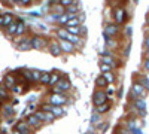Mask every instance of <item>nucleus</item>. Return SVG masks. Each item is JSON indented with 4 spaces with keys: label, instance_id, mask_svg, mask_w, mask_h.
I'll use <instances>...</instances> for the list:
<instances>
[{
    "label": "nucleus",
    "instance_id": "1",
    "mask_svg": "<svg viewBox=\"0 0 149 134\" xmlns=\"http://www.w3.org/2000/svg\"><path fill=\"white\" fill-rule=\"evenodd\" d=\"M48 103H51L52 106H63L64 103H67V99H66V97L61 94V92H58V94L52 92L51 97L48 99Z\"/></svg>",
    "mask_w": 149,
    "mask_h": 134
},
{
    "label": "nucleus",
    "instance_id": "2",
    "mask_svg": "<svg viewBox=\"0 0 149 134\" xmlns=\"http://www.w3.org/2000/svg\"><path fill=\"white\" fill-rule=\"evenodd\" d=\"M30 42H31V48L33 49H37V51L43 49V48L46 46V40L42 37V36H33V37H30Z\"/></svg>",
    "mask_w": 149,
    "mask_h": 134
},
{
    "label": "nucleus",
    "instance_id": "3",
    "mask_svg": "<svg viewBox=\"0 0 149 134\" xmlns=\"http://www.w3.org/2000/svg\"><path fill=\"white\" fill-rule=\"evenodd\" d=\"M93 101H94V104H95V106H100V104L106 103V101H107L106 92H104V91H102V90L95 91V92H94V95H93Z\"/></svg>",
    "mask_w": 149,
    "mask_h": 134
},
{
    "label": "nucleus",
    "instance_id": "4",
    "mask_svg": "<svg viewBox=\"0 0 149 134\" xmlns=\"http://www.w3.org/2000/svg\"><path fill=\"white\" fill-rule=\"evenodd\" d=\"M17 49H19V51H30V49H33L31 48V42H30V37H21L18 42H17Z\"/></svg>",
    "mask_w": 149,
    "mask_h": 134
},
{
    "label": "nucleus",
    "instance_id": "5",
    "mask_svg": "<svg viewBox=\"0 0 149 134\" xmlns=\"http://www.w3.org/2000/svg\"><path fill=\"white\" fill-rule=\"evenodd\" d=\"M17 82H18V81H17V76L14 75V73H8V75L3 78V85H5L8 90H10Z\"/></svg>",
    "mask_w": 149,
    "mask_h": 134
},
{
    "label": "nucleus",
    "instance_id": "6",
    "mask_svg": "<svg viewBox=\"0 0 149 134\" xmlns=\"http://www.w3.org/2000/svg\"><path fill=\"white\" fill-rule=\"evenodd\" d=\"M125 17H127V12L122 8L115 9V21H116V24H122L124 21H125Z\"/></svg>",
    "mask_w": 149,
    "mask_h": 134
},
{
    "label": "nucleus",
    "instance_id": "7",
    "mask_svg": "<svg viewBox=\"0 0 149 134\" xmlns=\"http://www.w3.org/2000/svg\"><path fill=\"white\" fill-rule=\"evenodd\" d=\"M27 124H29L30 127H33V128H39L43 122H42V121L33 113V115H29V118H27Z\"/></svg>",
    "mask_w": 149,
    "mask_h": 134
},
{
    "label": "nucleus",
    "instance_id": "8",
    "mask_svg": "<svg viewBox=\"0 0 149 134\" xmlns=\"http://www.w3.org/2000/svg\"><path fill=\"white\" fill-rule=\"evenodd\" d=\"M118 31H119V27H118V24H109V26H106V28H104V31H103V34H107V36H115V34H118Z\"/></svg>",
    "mask_w": 149,
    "mask_h": 134
},
{
    "label": "nucleus",
    "instance_id": "9",
    "mask_svg": "<svg viewBox=\"0 0 149 134\" xmlns=\"http://www.w3.org/2000/svg\"><path fill=\"white\" fill-rule=\"evenodd\" d=\"M131 92H134L137 97H139V95L143 97V95H145V87H143L140 82H139V83H137V82H134V83H133V90H131Z\"/></svg>",
    "mask_w": 149,
    "mask_h": 134
},
{
    "label": "nucleus",
    "instance_id": "10",
    "mask_svg": "<svg viewBox=\"0 0 149 134\" xmlns=\"http://www.w3.org/2000/svg\"><path fill=\"white\" fill-rule=\"evenodd\" d=\"M49 51H51V54L52 55H55V57H58V55H61V46H60V43L58 42H51L49 43Z\"/></svg>",
    "mask_w": 149,
    "mask_h": 134
},
{
    "label": "nucleus",
    "instance_id": "11",
    "mask_svg": "<svg viewBox=\"0 0 149 134\" xmlns=\"http://www.w3.org/2000/svg\"><path fill=\"white\" fill-rule=\"evenodd\" d=\"M58 43H60L63 52H73V49H74V45H72L69 40H60Z\"/></svg>",
    "mask_w": 149,
    "mask_h": 134
},
{
    "label": "nucleus",
    "instance_id": "12",
    "mask_svg": "<svg viewBox=\"0 0 149 134\" xmlns=\"http://www.w3.org/2000/svg\"><path fill=\"white\" fill-rule=\"evenodd\" d=\"M15 128H17L18 131H21V134H31V131H30V125H29L27 122H18Z\"/></svg>",
    "mask_w": 149,
    "mask_h": 134
},
{
    "label": "nucleus",
    "instance_id": "13",
    "mask_svg": "<svg viewBox=\"0 0 149 134\" xmlns=\"http://www.w3.org/2000/svg\"><path fill=\"white\" fill-rule=\"evenodd\" d=\"M134 103H136V107H137L139 110L142 112V115H145V112H146V101L142 99V97H140V99L137 97V99L134 100Z\"/></svg>",
    "mask_w": 149,
    "mask_h": 134
},
{
    "label": "nucleus",
    "instance_id": "14",
    "mask_svg": "<svg viewBox=\"0 0 149 134\" xmlns=\"http://www.w3.org/2000/svg\"><path fill=\"white\" fill-rule=\"evenodd\" d=\"M26 31H27V28H26V24H24V21L18 19V21H17V31H15V36H22Z\"/></svg>",
    "mask_w": 149,
    "mask_h": 134
},
{
    "label": "nucleus",
    "instance_id": "15",
    "mask_svg": "<svg viewBox=\"0 0 149 134\" xmlns=\"http://www.w3.org/2000/svg\"><path fill=\"white\" fill-rule=\"evenodd\" d=\"M55 85L60 88V91H61V92H63V91H67V90L70 88V83H69V81H67V79H63V78H61V79H60V81H58Z\"/></svg>",
    "mask_w": 149,
    "mask_h": 134
},
{
    "label": "nucleus",
    "instance_id": "16",
    "mask_svg": "<svg viewBox=\"0 0 149 134\" xmlns=\"http://www.w3.org/2000/svg\"><path fill=\"white\" fill-rule=\"evenodd\" d=\"M55 34H57V37H58L60 40H67V37H69V31H67V28H66V27L58 28Z\"/></svg>",
    "mask_w": 149,
    "mask_h": 134
},
{
    "label": "nucleus",
    "instance_id": "17",
    "mask_svg": "<svg viewBox=\"0 0 149 134\" xmlns=\"http://www.w3.org/2000/svg\"><path fill=\"white\" fill-rule=\"evenodd\" d=\"M0 100H2V101H5V100H9V90L5 87L3 83L0 85Z\"/></svg>",
    "mask_w": 149,
    "mask_h": 134
},
{
    "label": "nucleus",
    "instance_id": "18",
    "mask_svg": "<svg viewBox=\"0 0 149 134\" xmlns=\"http://www.w3.org/2000/svg\"><path fill=\"white\" fill-rule=\"evenodd\" d=\"M66 14H79V5H76L74 2L72 5H69L66 8Z\"/></svg>",
    "mask_w": 149,
    "mask_h": 134
},
{
    "label": "nucleus",
    "instance_id": "19",
    "mask_svg": "<svg viewBox=\"0 0 149 134\" xmlns=\"http://www.w3.org/2000/svg\"><path fill=\"white\" fill-rule=\"evenodd\" d=\"M109 109H110V104L106 101V103H103V104H100V106H95V112H97V113H106Z\"/></svg>",
    "mask_w": 149,
    "mask_h": 134
},
{
    "label": "nucleus",
    "instance_id": "20",
    "mask_svg": "<svg viewBox=\"0 0 149 134\" xmlns=\"http://www.w3.org/2000/svg\"><path fill=\"white\" fill-rule=\"evenodd\" d=\"M102 63L110 64V66H115L116 64V60L112 57V55H102Z\"/></svg>",
    "mask_w": 149,
    "mask_h": 134
},
{
    "label": "nucleus",
    "instance_id": "21",
    "mask_svg": "<svg viewBox=\"0 0 149 134\" xmlns=\"http://www.w3.org/2000/svg\"><path fill=\"white\" fill-rule=\"evenodd\" d=\"M15 31H17V21H14L12 24L6 27V34L8 36H15Z\"/></svg>",
    "mask_w": 149,
    "mask_h": 134
},
{
    "label": "nucleus",
    "instance_id": "22",
    "mask_svg": "<svg viewBox=\"0 0 149 134\" xmlns=\"http://www.w3.org/2000/svg\"><path fill=\"white\" fill-rule=\"evenodd\" d=\"M51 112L54 113V116H55V118H61V116L64 115V110L61 109V106H52Z\"/></svg>",
    "mask_w": 149,
    "mask_h": 134
},
{
    "label": "nucleus",
    "instance_id": "23",
    "mask_svg": "<svg viewBox=\"0 0 149 134\" xmlns=\"http://www.w3.org/2000/svg\"><path fill=\"white\" fill-rule=\"evenodd\" d=\"M14 22V15L12 14H5L3 15V26L2 27H8L9 24H12Z\"/></svg>",
    "mask_w": 149,
    "mask_h": 134
},
{
    "label": "nucleus",
    "instance_id": "24",
    "mask_svg": "<svg viewBox=\"0 0 149 134\" xmlns=\"http://www.w3.org/2000/svg\"><path fill=\"white\" fill-rule=\"evenodd\" d=\"M70 19V17H69V14H66V12H64V14H61L60 17H58V24H61V26H64L66 27V24H67V21Z\"/></svg>",
    "mask_w": 149,
    "mask_h": 134
},
{
    "label": "nucleus",
    "instance_id": "25",
    "mask_svg": "<svg viewBox=\"0 0 149 134\" xmlns=\"http://www.w3.org/2000/svg\"><path fill=\"white\" fill-rule=\"evenodd\" d=\"M74 26H81V19L78 17H74V18H70L66 24V27H74Z\"/></svg>",
    "mask_w": 149,
    "mask_h": 134
},
{
    "label": "nucleus",
    "instance_id": "26",
    "mask_svg": "<svg viewBox=\"0 0 149 134\" xmlns=\"http://www.w3.org/2000/svg\"><path fill=\"white\" fill-rule=\"evenodd\" d=\"M67 40H69L72 45H79V42H81V36H76V34H69Z\"/></svg>",
    "mask_w": 149,
    "mask_h": 134
},
{
    "label": "nucleus",
    "instance_id": "27",
    "mask_svg": "<svg viewBox=\"0 0 149 134\" xmlns=\"http://www.w3.org/2000/svg\"><path fill=\"white\" fill-rule=\"evenodd\" d=\"M60 79H61V76H60V75H57V73H51V78H49V83H48V85L54 87V85H55Z\"/></svg>",
    "mask_w": 149,
    "mask_h": 134
},
{
    "label": "nucleus",
    "instance_id": "28",
    "mask_svg": "<svg viewBox=\"0 0 149 134\" xmlns=\"http://www.w3.org/2000/svg\"><path fill=\"white\" fill-rule=\"evenodd\" d=\"M69 34H76V36H81V26H74V27H66Z\"/></svg>",
    "mask_w": 149,
    "mask_h": 134
},
{
    "label": "nucleus",
    "instance_id": "29",
    "mask_svg": "<svg viewBox=\"0 0 149 134\" xmlns=\"http://www.w3.org/2000/svg\"><path fill=\"white\" fill-rule=\"evenodd\" d=\"M49 78H51V73L45 72V73H42V76H40L39 82H40V83H43V85H48V83H49Z\"/></svg>",
    "mask_w": 149,
    "mask_h": 134
},
{
    "label": "nucleus",
    "instance_id": "30",
    "mask_svg": "<svg viewBox=\"0 0 149 134\" xmlns=\"http://www.w3.org/2000/svg\"><path fill=\"white\" fill-rule=\"evenodd\" d=\"M10 91L12 92H14V94H22L24 91H26V90H24V87H21V85H18V83H15L14 85V87H12L10 88Z\"/></svg>",
    "mask_w": 149,
    "mask_h": 134
},
{
    "label": "nucleus",
    "instance_id": "31",
    "mask_svg": "<svg viewBox=\"0 0 149 134\" xmlns=\"http://www.w3.org/2000/svg\"><path fill=\"white\" fill-rule=\"evenodd\" d=\"M103 78L106 79V82H107V83H112V82L115 81L113 73H112V72H106V73H103Z\"/></svg>",
    "mask_w": 149,
    "mask_h": 134
},
{
    "label": "nucleus",
    "instance_id": "32",
    "mask_svg": "<svg viewBox=\"0 0 149 134\" xmlns=\"http://www.w3.org/2000/svg\"><path fill=\"white\" fill-rule=\"evenodd\" d=\"M3 115H5V116H12V115H14V107H12L10 104H9V106H5Z\"/></svg>",
    "mask_w": 149,
    "mask_h": 134
},
{
    "label": "nucleus",
    "instance_id": "33",
    "mask_svg": "<svg viewBox=\"0 0 149 134\" xmlns=\"http://www.w3.org/2000/svg\"><path fill=\"white\" fill-rule=\"evenodd\" d=\"M31 76H33V82H39L40 76H42V72L39 70H31Z\"/></svg>",
    "mask_w": 149,
    "mask_h": 134
},
{
    "label": "nucleus",
    "instance_id": "34",
    "mask_svg": "<svg viewBox=\"0 0 149 134\" xmlns=\"http://www.w3.org/2000/svg\"><path fill=\"white\" fill-rule=\"evenodd\" d=\"M106 79L103 78V76H98L97 79H95V85H97V87H106Z\"/></svg>",
    "mask_w": 149,
    "mask_h": 134
},
{
    "label": "nucleus",
    "instance_id": "35",
    "mask_svg": "<svg viewBox=\"0 0 149 134\" xmlns=\"http://www.w3.org/2000/svg\"><path fill=\"white\" fill-rule=\"evenodd\" d=\"M54 119H55V116H54L52 112H45V121L46 122H52Z\"/></svg>",
    "mask_w": 149,
    "mask_h": 134
},
{
    "label": "nucleus",
    "instance_id": "36",
    "mask_svg": "<svg viewBox=\"0 0 149 134\" xmlns=\"http://www.w3.org/2000/svg\"><path fill=\"white\" fill-rule=\"evenodd\" d=\"M100 70H102L103 73L112 72V66H110V64H106V63H102V64H100Z\"/></svg>",
    "mask_w": 149,
    "mask_h": 134
},
{
    "label": "nucleus",
    "instance_id": "37",
    "mask_svg": "<svg viewBox=\"0 0 149 134\" xmlns=\"http://www.w3.org/2000/svg\"><path fill=\"white\" fill-rule=\"evenodd\" d=\"M140 83L145 87V90H149V79H148L146 76H142V78H140Z\"/></svg>",
    "mask_w": 149,
    "mask_h": 134
},
{
    "label": "nucleus",
    "instance_id": "38",
    "mask_svg": "<svg viewBox=\"0 0 149 134\" xmlns=\"http://www.w3.org/2000/svg\"><path fill=\"white\" fill-rule=\"evenodd\" d=\"M34 115H36L37 118H39V119L42 121V122H45V112H43V110H36V112H34Z\"/></svg>",
    "mask_w": 149,
    "mask_h": 134
},
{
    "label": "nucleus",
    "instance_id": "39",
    "mask_svg": "<svg viewBox=\"0 0 149 134\" xmlns=\"http://www.w3.org/2000/svg\"><path fill=\"white\" fill-rule=\"evenodd\" d=\"M51 109H52V104H51V103L42 104V110H43V112H51Z\"/></svg>",
    "mask_w": 149,
    "mask_h": 134
},
{
    "label": "nucleus",
    "instance_id": "40",
    "mask_svg": "<svg viewBox=\"0 0 149 134\" xmlns=\"http://www.w3.org/2000/svg\"><path fill=\"white\" fill-rule=\"evenodd\" d=\"M58 2H60V5H61V6H64V8H67L69 5H72V3H73L72 0H58Z\"/></svg>",
    "mask_w": 149,
    "mask_h": 134
},
{
    "label": "nucleus",
    "instance_id": "41",
    "mask_svg": "<svg viewBox=\"0 0 149 134\" xmlns=\"http://www.w3.org/2000/svg\"><path fill=\"white\" fill-rule=\"evenodd\" d=\"M33 0H19V5L21 6H30Z\"/></svg>",
    "mask_w": 149,
    "mask_h": 134
},
{
    "label": "nucleus",
    "instance_id": "42",
    "mask_svg": "<svg viewBox=\"0 0 149 134\" xmlns=\"http://www.w3.org/2000/svg\"><path fill=\"white\" fill-rule=\"evenodd\" d=\"M34 110H36V107H34V106L31 104V106H29V107H27V110H26V113H27V115H31V113H33Z\"/></svg>",
    "mask_w": 149,
    "mask_h": 134
},
{
    "label": "nucleus",
    "instance_id": "43",
    "mask_svg": "<svg viewBox=\"0 0 149 134\" xmlns=\"http://www.w3.org/2000/svg\"><path fill=\"white\" fill-rule=\"evenodd\" d=\"M128 128L130 130H134L136 128V122H134V121H130V122H128Z\"/></svg>",
    "mask_w": 149,
    "mask_h": 134
},
{
    "label": "nucleus",
    "instance_id": "44",
    "mask_svg": "<svg viewBox=\"0 0 149 134\" xmlns=\"http://www.w3.org/2000/svg\"><path fill=\"white\" fill-rule=\"evenodd\" d=\"M143 67H145V70H146V72H149V58H146V60H145V66H143Z\"/></svg>",
    "mask_w": 149,
    "mask_h": 134
},
{
    "label": "nucleus",
    "instance_id": "45",
    "mask_svg": "<svg viewBox=\"0 0 149 134\" xmlns=\"http://www.w3.org/2000/svg\"><path fill=\"white\" fill-rule=\"evenodd\" d=\"M95 121H98V115H97V113L91 116V122H95Z\"/></svg>",
    "mask_w": 149,
    "mask_h": 134
},
{
    "label": "nucleus",
    "instance_id": "46",
    "mask_svg": "<svg viewBox=\"0 0 149 134\" xmlns=\"http://www.w3.org/2000/svg\"><path fill=\"white\" fill-rule=\"evenodd\" d=\"M81 34H86V27L85 26H81Z\"/></svg>",
    "mask_w": 149,
    "mask_h": 134
},
{
    "label": "nucleus",
    "instance_id": "47",
    "mask_svg": "<svg viewBox=\"0 0 149 134\" xmlns=\"http://www.w3.org/2000/svg\"><path fill=\"white\" fill-rule=\"evenodd\" d=\"M131 131H133V134H142V131L137 130V128H134V130H131Z\"/></svg>",
    "mask_w": 149,
    "mask_h": 134
},
{
    "label": "nucleus",
    "instance_id": "48",
    "mask_svg": "<svg viewBox=\"0 0 149 134\" xmlns=\"http://www.w3.org/2000/svg\"><path fill=\"white\" fill-rule=\"evenodd\" d=\"M145 48H149V37H146L145 40Z\"/></svg>",
    "mask_w": 149,
    "mask_h": 134
},
{
    "label": "nucleus",
    "instance_id": "49",
    "mask_svg": "<svg viewBox=\"0 0 149 134\" xmlns=\"http://www.w3.org/2000/svg\"><path fill=\"white\" fill-rule=\"evenodd\" d=\"M2 26H3V15L0 14V27H2Z\"/></svg>",
    "mask_w": 149,
    "mask_h": 134
},
{
    "label": "nucleus",
    "instance_id": "50",
    "mask_svg": "<svg viewBox=\"0 0 149 134\" xmlns=\"http://www.w3.org/2000/svg\"><path fill=\"white\" fill-rule=\"evenodd\" d=\"M106 128H107V124H104V125H100V130H102V131H104Z\"/></svg>",
    "mask_w": 149,
    "mask_h": 134
},
{
    "label": "nucleus",
    "instance_id": "51",
    "mask_svg": "<svg viewBox=\"0 0 149 134\" xmlns=\"http://www.w3.org/2000/svg\"><path fill=\"white\" fill-rule=\"evenodd\" d=\"M9 2H10V3H14V5H15V3H19V0H9Z\"/></svg>",
    "mask_w": 149,
    "mask_h": 134
},
{
    "label": "nucleus",
    "instance_id": "52",
    "mask_svg": "<svg viewBox=\"0 0 149 134\" xmlns=\"http://www.w3.org/2000/svg\"><path fill=\"white\" fill-rule=\"evenodd\" d=\"M12 134H21V131H18V130L15 128V130H14V133H12Z\"/></svg>",
    "mask_w": 149,
    "mask_h": 134
},
{
    "label": "nucleus",
    "instance_id": "53",
    "mask_svg": "<svg viewBox=\"0 0 149 134\" xmlns=\"http://www.w3.org/2000/svg\"><path fill=\"white\" fill-rule=\"evenodd\" d=\"M146 58H149V48H148V51H146Z\"/></svg>",
    "mask_w": 149,
    "mask_h": 134
},
{
    "label": "nucleus",
    "instance_id": "54",
    "mask_svg": "<svg viewBox=\"0 0 149 134\" xmlns=\"http://www.w3.org/2000/svg\"><path fill=\"white\" fill-rule=\"evenodd\" d=\"M137 2H139V0H134V3H137Z\"/></svg>",
    "mask_w": 149,
    "mask_h": 134
},
{
    "label": "nucleus",
    "instance_id": "55",
    "mask_svg": "<svg viewBox=\"0 0 149 134\" xmlns=\"http://www.w3.org/2000/svg\"><path fill=\"white\" fill-rule=\"evenodd\" d=\"M34 2H40V0H34Z\"/></svg>",
    "mask_w": 149,
    "mask_h": 134
},
{
    "label": "nucleus",
    "instance_id": "56",
    "mask_svg": "<svg viewBox=\"0 0 149 134\" xmlns=\"http://www.w3.org/2000/svg\"><path fill=\"white\" fill-rule=\"evenodd\" d=\"M0 104H2V100H0Z\"/></svg>",
    "mask_w": 149,
    "mask_h": 134
},
{
    "label": "nucleus",
    "instance_id": "57",
    "mask_svg": "<svg viewBox=\"0 0 149 134\" xmlns=\"http://www.w3.org/2000/svg\"><path fill=\"white\" fill-rule=\"evenodd\" d=\"M72 2H74V0H72Z\"/></svg>",
    "mask_w": 149,
    "mask_h": 134
},
{
    "label": "nucleus",
    "instance_id": "58",
    "mask_svg": "<svg viewBox=\"0 0 149 134\" xmlns=\"http://www.w3.org/2000/svg\"><path fill=\"white\" fill-rule=\"evenodd\" d=\"M0 134H2V131H0Z\"/></svg>",
    "mask_w": 149,
    "mask_h": 134
}]
</instances>
